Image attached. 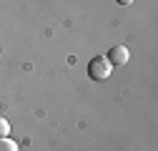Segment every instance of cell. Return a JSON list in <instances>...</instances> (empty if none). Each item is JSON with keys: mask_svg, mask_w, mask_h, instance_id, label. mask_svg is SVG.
<instances>
[{"mask_svg": "<svg viewBox=\"0 0 158 151\" xmlns=\"http://www.w3.org/2000/svg\"><path fill=\"white\" fill-rule=\"evenodd\" d=\"M0 151H18V144L10 136H3L0 139Z\"/></svg>", "mask_w": 158, "mask_h": 151, "instance_id": "cell-3", "label": "cell"}, {"mask_svg": "<svg viewBox=\"0 0 158 151\" xmlns=\"http://www.w3.org/2000/svg\"><path fill=\"white\" fill-rule=\"evenodd\" d=\"M128 48L126 45H113L110 50H108V55H106V58H108V63L110 66H123V63H128Z\"/></svg>", "mask_w": 158, "mask_h": 151, "instance_id": "cell-2", "label": "cell"}, {"mask_svg": "<svg viewBox=\"0 0 158 151\" xmlns=\"http://www.w3.org/2000/svg\"><path fill=\"white\" fill-rule=\"evenodd\" d=\"M88 76L93 81H106L110 76V63H108L106 55H95V58L88 63Z\"/></svg>", "mask_w": 158, "mask_h": 151, "instance_id": "cell-1", "label": "cell"}, {"mask_svg": "<svg viewBox=\"0 0 158 151\" xmlns=\"http://www.w3.org/2000/svg\"><path fill=\"white\" fill-rule=\"evenodd\" d=\"M118 3H121V5H131V3H133V0H118Z\"/></svg>", "mask_w": 158, "mask_h": 151, "instance_id": "cell-5", "label": "cell"}, {"mask_svg": "<svg viewBox=\"0 0 158 151\" xmlns=\"http://www.w3.org/2000/svg\"><path fill=\"white\" fill-rule=\"evenodd\" d=\"M3 136H10V123L0 116V139H3Z\"/></svg>", "mask_w": 158, "mask_h": 151, "instance_id": "cell-4", "label": "cell"}]
</instances>
